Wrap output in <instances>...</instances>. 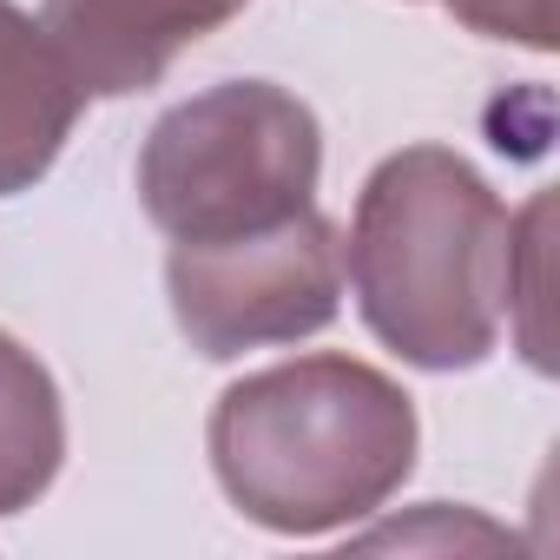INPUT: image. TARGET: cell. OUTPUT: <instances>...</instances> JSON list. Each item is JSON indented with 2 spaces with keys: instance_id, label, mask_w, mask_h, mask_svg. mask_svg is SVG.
Wrapping results in <instances>:
<instances>
[{
  "instance_id": "1",
  "label": "cell",
  "mask_w": 560,
  "mask_h": 560,
  "mask_svg": "<svg viewBox=\"0 0 560 560\" xmlns=\"http://www.w3.org/2000/svg\"><path fill=\"white\" fill-rule=\"evenodd\" d=\"M205 448L224 501L244 521L317 540L383 514V501L416 475L422 422L396 376L317 350L231 383L211 402Z\"/></svg>"
},
{
  "instance_id": "6",
  "label": "cell",
  "mask_w": 560,
  "mask_h": 560,
  "mask_svg": "<svg viewBox=\"0 0 560 560\" xmlns=\"http://www.w3.org/2000/svg\"><path fill=\"white\" fill-rule=\"evenodd\" d=\"M80 106L86 93L60 60L54 34L27 8L0 0V198L34 191L54 172L80 126Z\"/></svg>"
},
{
  "instance_id": "2",
  "label": "cell",
  "mask_w": 560,
  "mask_h": 560,
  "mask_svg": "<svg viewBox=\"0 0 560 560\" xmlns=\"http://www.w3.org/2000/svg\"><path fill=\"white\" fill-rule=\"evenodd\" d=\"M350 291L363 330L409 370H481L508 324V211L448 145L389 152L350 218Z\"/></svg>"
},
{
  "instance_id": "8",
  "label": "cell",
  "mask_w": 560,
  "mask_h": 560,
  "mask_svg": "<svg viewBox=\"0 0 560 560\" xmlns=\"http://www.w3.org/2000/svg\"><path fill=\"white\" fill-rule=\"evenodd\" d=\"M547 218H553L547 191H534L527 211L508 218V330L540 376L553 370V350H547Z\"/></svg>"
},
{
  "instance_id": "5",
  "label": "cell",
  "mask_w": 560,
  "mask_h": 560,
  "mask_svg": "<svg viewBox=\"0 0 560 560\" xmlns=\"http://www.w3.org/2000/svg\"><path fill=\"white\" fill-rule=\"evenodd\" d=\"M244 8L250 0H47L40 27L54 34L86 100H132Z\"/></svg>"
},
{
  "instance_id": "9",
  "label": "cell",
  "mask_w": 560,
  "mask_h": 560,
  "mask_svg": "<svg viewBox=\"0 0 560 560\" xmlns=\"http://www.w3.org/2000/svg\"><path fill=\"white\" fill-rule=\"evenodd\" d=\"M435 8L481 40H514L527 54H553V0H435Z\"/></svg>"
},
{
  "instance_id": "4",
  "label": "cell",
  "mask_w": 560,
  "mask_h": 560,
  "mask_svg": "<svg viewBox=\"0 0 560 560\" xmlns=\"http://www.w3.org/2000/svg\"><path fill=\"white\" fill-rule=\"evenodd\" d=\"M165 298L178 337L205 363H231L270 343H304L330 330L343 311V244L317 205L264 231L172 244Z\"/></svg>"
},
{
  "instance_id": "3",
  "label": "cell",
  "mask_w": 560,
  "mask_h": 560,
  "mask_svg": "<svg viewBox=\"0 0 560 560\" xmlns=\"http://www.w3.org/2000/svg\"><path fill=\"white\" fill-rule=\"evenodd\" d=\"M324 126L277 80H224L178 100L139 152V205L172 244L264 231L317 205Z\"/></svg>"
},
{
  "instance_id": "7",
  "label": "cell",
  "mask_w": 560,
  "mask_h": 560,
  "mask_svg": "<svg viewBox=\"0 0 560 560\" xmlns=\"http://www.w3.org/2000/svg\"><path fill=\"white\" fill-rule=\"evenodd\" d=\"M67 462V402L54 370L0 330V514L34 508Z\"/></svg>"
}]
</instances>
